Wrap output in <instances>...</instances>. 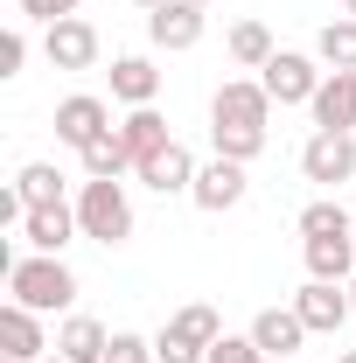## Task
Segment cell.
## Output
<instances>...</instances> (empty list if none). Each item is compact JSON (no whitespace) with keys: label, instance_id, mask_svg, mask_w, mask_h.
I'll list each match as a JSON object with an SVG mask.
<instances>
[{"label":"cell","instance_id":"1","mask_svg":"<svg viewBox=\"0 0 356 363\" xmlns=\"http://www.w3.org/2000/svg\"><path fill=\"white\" fill-rule=\"evenodd\" d=\"M272 140V98L259 77H223L217 98H210V147H217L223 161H259Z\"/></svg>","mask_w":356,"mask_h":363},{"label":"cell","instance_id":"2","mask_svg":"<svg viewBox=\"0 0 356 363\" xmlns=\"http://www.w3.org/2000/svg\"><path fill=\"white\" fill-rule=\"evenodd\" d=\"M7 301H21V308H35V315H70V308H77V272L63 266V259H49V252H14V266H7Z\"/></svg>","mask_w":356,"mask_h":363},{"label":"cell","instance_id":"3","mask_svg":"<svg viewBox=\"0 0 356 363\" xmlns=\"http://www.w3.org/2000/svg\"><path fill=\"white\" fill-rule=\"evenodd\" d=\"M223 335V315L210 301H189L168 315V328L154 335V363H210V342Z\"/></svg>","mask_w":356,"mask_h":363},{"label":"cell","instance_id":"4","mask_svg":"<svg viewBox=\"0 0 356 363\" xmlns=\"http://www.w3.org/2000/svg\"><path fill=\"white\" fill-rule=\"evenodd\" d=\"M77 224H84V238H98L105 252L126 245V238H133V196H126V182H84V189H77Z\"/></svg>","mask_w":356,"mask_h":363},{"label":"cell","instance_id":"5","mask_svg":"<svg viewBox=\"0 0 356 363\" xmlns=\"http://www.w3.org/2000/svg\"><path fill=\"white\" fill-rule=\"evenodd\" d=\"M321 56H308V49H279L266 70H259V84H266L272 105H314V91H321Z\"/></svg>","mask_w":356,"mask_h":363},{"label":"cell","instance_id":"6","mask_svg":"<svg viewBox=\"0 0 356 363\" xmlns=\"http://www.w3.org/2000/svg\"><path fill=\"white\" fill-rule=\"evenodd\" d=\"M245 189H252L245 161H223V154H210V161L196 168V189H189V203H196L203 217H223V210H238V203H245Z\"/></svg>","mask_w":356,"mask_h":363},{"label":"cell","instance_id":"7","mask_svg":"<svg viewBox=\"0 0 356 363\" xmlns=\"http://www.w3.org/2000/svg\"><path fill=\"white\" fill-rule=\"evenodd\" d=\"M301 175L321 182V189L356 182V133H308V147H301Z\"/></svg>","mask_w":356,"mask_h":363},{"label":"cell","instance_id":"8","mask_svg":"<svg viewBox=\"0 0 356 363\" xmlns=\"http://www.w3.org/2000/svg\"><path fill=\"white\" fill-rule=\"evenodd\" d=\"M203 28H210V7H196V0H168V7H154L147 14V43L182 56V49L203 43Z\"/></svg>","mask_w":356,"mask_h":363},{"label":"cell","instance_id":"9","mask_svg":"<svg viewBox=\"0 0 356 363\" xmlns=\"http://www.w3.org/2000/svg\"><path fill=\"white\" fill-rule=\"evenodd\" d=\"M105 133H112V105H105L98 91H70V98L56 105V140H63V147L84 154L91 140H105Z\"/></svg>","mask_w":356,"mask_h":363},{"label":"cell","instance_id":"10","mask_svg":"<svg viewBox=\"0 0 356 363\" xmlns=\"http://www.w3.org/2000/svg\"><path fill=\"white\" fill-rule=\"evenodd\" d=\"M98 28H91L84 14H70V21H56V28H43V56H49V70H91L98 63Z\"/></svg>","mask_w":356,"mask_h":363},{"label":"cell","instance_id":"11","mask_svg":"<svg viewBox=\"0 0 356 363\" xmlns=\"http://www.w3.org/2000/svg\"><path fill=\"white\" fill-rule=\"evenodd\" d=\"M49 350H56V342L43 335V315L21 308V301H7V308H0V357L7 363H43Z\"/></svg>","mask_w":356,"mask_h":363},{"label":"cell","instance_id":"12","mask_svg":"<svg viewBox=\"0 0 356 363\" xmlns=\"http://www.w3.org/2000/svg\"><path fill=\"white\" fill-rule=\"evenodd\" d=\"M294 315L308 321V335H335L356 308H350V286H335V279H308V286L294 294Z\"/></svg>","mask_w":356,"mask_h":363},{"label":"cell","instance_id":"13","mask_svg":"<svg viewBox=\"0 0 356 363\" xmlns=\"http://www.w3.org/2000/svg\"><path fill=\"white\" fill-rule=\"evenodd\" d=\"M308 112H314V133H356V70H328Z\"/></svg>","mask_w":356,"mask_h":363},{"label":"cell","instance_id":"14","mask_svg":"<svg viewBox=\"0 0 356 363\" xmlns=\"http://www.w3.org/2000/svg\"><path fill=\"white\" fill-rule=\"evenodd\" d=\"M70 238H84L77 203H43V210H28V224H21V245H28V252H49V259H63Z\"/></svg>","mask_w":356,"mask_h":363},{"label":"cell","instance_id":"15","mask_svg":"<svg viewBox=\"0 0 356 363\" xmlns=\"http://www.w3.org/2000/svg\"><path fill=\"white\" fill-rule=\"evenodd\" d=\"M196 168H203V161H196V154H189L182 140H168L161 154H147V161H140L133 175L147 182L154 196H189V189H196Z\"/></svg>","mask_w":356,"mask_h":363},{"label":"cell","instance_id":"16","mask_svg":"<svg viewBox=\"0 0 356 363\" xmlns=\"http://www.w3.org/2000/svg\"><path fill=\"white\" fill-rule=\"evenodd\" d=\"M245 335H252L266 357H301V350H308V321L294 315V301H287V308H259Z\"/></svg>","mask_w":356,"mask_h":363},{"label":"cell","instance_id":"17","mask_svg":"<svg viewBox=\"0 0 356 363\" xmlns=\"http://www.w3.org/2000/svg\"><path fill=\"white\" fill-rule=\"evenodd\" d=\"M105 350H112V328H105L98 315H63V328H56V357L105 363Z\"/></svg>","mask_w":356,"mask_h":363},{"label":"cell","instance_id":"18","mask_svg":"<svg viewBox=\"0 0 356 363\" xmlns=\"http://www.w3.org/2000/svg\"><path fill=\"white\" fill-rule=\"evenodd\" d=\"M301 252H308V279H335V286L356 279V238H301Z\"/></svg>","mask_w":356,"mask_h":363},{"label":"cell","instance_id":"19","mask_svg":"<svg viewBox=\"0 0 356 363\" xmlns=\"http://www.w3.org/2000/svg\"><path fill=\"white\" fill-rule=\"evenodd\" d=\"M112 98H119V105H154V98H161L154 56H112Z\"/></svg>","mask_w":356,"mask_h":363},{"label":"cell","instance_id":"20","mask_svg":"<svg viewBox=\"0 0 356 363\" xmlns=\"http://www.w3.org/2000/svg\"><path fill=\"white\" fill-rule=\"evenodd\" d=\"M223 49H230V63H238V70H266L272 56H279V43H272V28H266V21H230Z\"/></svg>","mask_w":356,"mask_h":363},{"label":"cell","instance_id":"21","mask_svg":"<svg viewBox=\"0 0 356 363\" xmlns=\"http://www.w3.org/2000/svg\"><path fill=\"white\" fill-rule=\"evenodd\" d=\"M119 140L133 147V168H140L147 154H161V147H168V140H175V133H168V119H161L154 105H133V112L119 119Z\"/></svg>","mask_w":356,"mask_h":363},{"label":"cell","instance_id":"22","mask_svg":"<svg viewBox=\"0 0 356 363\" xmlns=\"http://www.w3.org/2000/svg\"><path fill=\"white\" fill-rule=\"evenodd\" d=\"M77 161H84V182H119V175H133V147L119 140V126H112L105 140H91Z\"/></svg>","mask_w":356,"mask_h":363},{"label":"cell","instance_id":"23","mask_svg":"<svg viewBox=\"0 0 356 363\" xmlns=\"http://www.w3.org/2000/svg\"><path fill=\"white\" fill-rule=\"evenodd\" d=\"M314 56H321L328 70H356V21L350 14H335V21L314 35Z\"/></svg>","mask_w":356,"mask_h":363},{"label":"cell","instance_id":"24","mask_svg":"<svg viewBox=\"0 0 356 363\" xmlns=\"http://www.w3.org/2000/svg\"><path fill=\"white\" fill-rule=\"evenodd\" d=\"M14 189L28 196V210H43V203H63V168H56V161H28V168L14 175Z\"/></svg>","mask_w":356,"mask_h":363},{"label":"cell","instance_id":"25","mask_svg":"<svg viewBox=\"0 0 356 363\" xmlns=\"http://www.w3.org/2000/svg\"><path fill=\"white\" fill-rule=\"evenodd\" d=\"M301 238H356V224H350V210L335 196H321V203L301 210Z\"/></svg>","mask_w":356,"mask_h":363},{"label":"cell","instance_id":"26","mask_svg":"<svg viewBox=\"0 0 356 363\" xmlns=\"http://www.w3.org/2000/svg\"><path fill=\"white\" fill-rule=\"evenodd\" d=\"M210 363H272V357L252 335H217V342H210Z\"/></svg>","mask_w":356,"mask_h":363},{"label":"cell","instance_id":"27","mask_svg":"<svg viewBox=\"0 0 356 363\" xmlns=\"http://www.w3.org/2000/svg\"><path fill=\"white\" fill-rule=\"evenodd\" d=\"M105 363H154V342H147V335H133V328H112Z\"/></svg>","mask_w":356,"mask_h":363},{"label":"cell","instance_id":"28","mask_svg":"<svg viewBox=\"0 0 356 363\" xmlns=\"http://www.w3.org/2000/svg\"><path fill=\"white\" fill-rule=\"evenodd\" d=\"M14 7H21L28 21H43V28H56V21H70V14H77L84 0H14Z\"/></svg>","mask_w":356,"mask_h":363},{"label":"cell","instance_id":"29","mask_svg":"<svg viewBox=\"0 0 356 363\" xmlns=\"http://www.w3.org/2000/svg\"><path fill=\"white\" fill-rule=\"evenodd\" d=\"M21 63H28V35L7 28V35H0V77H21Z\"/></svg>","mask_w":356,"mask_h":363},{"label":"cell","instance_id":"30","mask_svg":"<svg viewBox=\"0 0 356 363\" xmlns=\"http://www.w3.org/2000/svg\"><path fill=\"white\" fill-rule=\"evenodd\" d=\"M133 7H147V14H154V7H168V0H133Z\"/></svg>","mask_w":356,"mask_h":363},{"label":"cell","instance_id":"31","mask_svg":"<svg viewBox=\"0 0 356 363\" xmlns=\"http://www.w3.org/2000/svg\"><path fill=\"white\" fill-rule=\"evenodd\" d=\"M343 14H350V21H356V0H343Z\"/></svg>","mask_w":356,"mask_h":363},{"label":"cell","instance_id":"32","mask_svg":"<svg viewBox=\"0 0 356 363\" xmlns=\"http://www.w3.org/2000/svg\"><path fill=\"white\" fill-rule=\"evenodd\" d=\"M335 363H356V350H343V357H335Z\"/></svg>","mask_w":356,"mask_h":363},{"label":"cell","instance_id":"33","mask_svg":"<svg viewBox=\"0 0 356 363\" xmlns=\"http://www.w3.org/2000/svg\"><path fill=\"white\" fill-rule=\"evenodd\" d=\"M350 308H356V279H350Z\"/></svg>","mask_w":356,"mask_h":363},{"label":"cell","instance_id":"34","mask_svg":"<svg viewBox=\"0 0 356 363\" xmlns=\"http://www.w3.org/2000/svg\"><path fill=\"white\" fill-rule=\"evenodd\" d=\"M196 7H217V0H196Z\"/></svg>","mask_w":356,"mask_h":363},{"label":"cell","instance_id":"35","mask_svg":"<svg viewBox=\"0 0 356 363\" xmlns=\"http://www.w3.org/2000/svg\"><path fill=\"white\" fill-rule=\"evenodd\" d=\"M294 363H301V357H294Z\"/></svg>","mask_w":356,"mask_h":363}]
</instances>
